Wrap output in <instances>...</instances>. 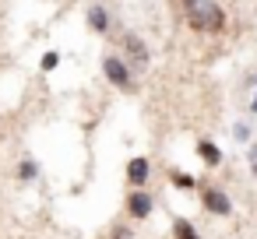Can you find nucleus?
I'll return each instance as SVG.
<instances>
[{
	"mask_svg": "<svg viewBox=\"0 0 257 239\" xmlns=\"http://www.w3.org/2000/svg\"><path fill=\"white\" fill-rule=\"evenodd\" d=\"M183 18L190 22L194 32H222L225 15L215 0H183Z\"/></svg>",
	"mask_w": 257,
	"mask_h": 239,
	"instance_id": "obj_1",
	"label": "nucleus"
},
{
	"mask_svg": "<svg viewBox=\"0 0 257 239\" xmlns=\"http://www.w3.org/2000/svg\"><path fill=\"white\" fill-rule=\"evenodd\" d=\"M102 71H106V78H109L116 88H127V85H131V71H127V64H123L120 57H106V60H102Z\"/></svg>",
	"mask_w": 257,
	"mask_h": 239,
	"instance_id": "obj_2",
	"label": "nucleus"
},
{
	"mask_svg": "<svg viewBox=\"0 0 257 239\" xmlns=\"http://www.w3.org/2000/svg\"><path fill=\"white\" fill-rule=\"evenodd\" d=\"M204 211H211V214H218V218H225L229 211H232V204H229V197L222 193V190H215V186H204Z\"/></svg>",
	"mask_w": 257,
	"mask_h": 239,
	"instance_id": "obj_3",
	"label": "nucleus"
},
{
	"mask_svg": "<svg viewBox=\"0 0 257 239\" xmlns=\"http://www.w3.org/2000/svg\"><path fill=\"white\" fill-rule=\"evenodd\" d=\"M123 50H127V57H131V64L134 67H148V46L138 39V36H123Z\"/></svg>",
	"mask_w": 257,
	"mask_h": 239,
	"instance_id": "obj_4",
	"label": "nucleus"
},
{
	"mask_svg": "<svg viewBox=\"0 0 257 239\" xmlns=\"http://www.w3.org/2000/svg\"><path fill=\"white\" fill-rule=\"evenodd\" d=\"M127 211H131L134 218H148V214H152V197H148L145 190H134V193L127 197Z\"/></svg>",
	"mask_w": 257,
	"mask_h": 239,
	"instance_id": "obj_5",
	"label": "nucleus"
},
{
	"mask_svg": "<svg viewBox=\"0 0 257 239\" xmlns=\"http://www.w3.org/2000/svg\"><path fill=\"white\" fill-rule=\"evenodd\" d=\"M148 172H152V165H148V158H131V165H127V179H131L134 186H141V183H148Z\"/></svg>",
	"mask_w": 257,
	"mask_h": 239,
	"instance_id": "obj_6",
	"label": "nucleus"
},
{
	"mask_svg": "<svg viewBox=\"0 0 257 239\" xmlns=\"http://www.w3.org/2000/svg\"><path fill=\"white\" fill-rule=\"evenodd\" d=\"M88 25H92L95 32H106L109 18H106V11H102V4H92V11H88Z\"/></svg>",
	"mask_w": 257,
	"mask_h": 239,
	"instance_id": "obj_7",
	"label": "nucleus"
},
{
	"mask_svg": "<svg viewBox=\"0 0 257 239\" xmlns=\"http://www.w3.org/2000/svg\"><path fill=\"white\" fill-rule=\"evenodd\" d=\"M197 155H201L208 165H218V162H222V155H218V148H215L211 141H201V144H197Z\"/></svg>",
	"mask_w": 257,
	"mask_h": 239,
	"instance_id": "obj_8",
	"label": "nucleus"
},
{
	"mask_svg": "<svg viewBox=\"0 0 257 239\" xmlns=\"http://www.w3.org/2000/svg\"><path fill=\"white\" fill-rule=\"evenodd\" d=\"M176 239H197L194 228H190V221H183V218L176 221Z\"/></svg>",
	"mask_w": 257,
	"mask_h": 239,
	"instance_id": "obj_9",
	"label": "nucleus"
},
{
	"mask_svg": "<svg viewBox=\"0 0 257 239\" xmlns=\"http://www.w3.org/2000/svg\"><path fill=\"white\" fill-rule=\"evenodd\" d=\"M57 64H60V57H57V53H46V57H43V71H53Z\"/></svg>",
	"mask_w": 257,
	"mask_h": 239,
	"instance_id": "obj_10",
	"label": "nucleus"
},
{
	"mask_svg": "<svg viewBox=\"0 0 257 239\" xmlns=\"http://www.w3.org/2000/svg\"><path fill=\"white\" fill-rule=\"evenodd\" d=\"M18 176H22V179H32V176H36V165H32V162H22Z\"/></svg>",
	"mask_w": 257,
	"mask_h": 239,
	"instance_id": "obj_11",
	"label": "nucleus"
},
{
	"mask_svg": "<svg viewBox=\"0 0 257 239\" xmlns=\"http://www.w3.org/2000/svg\"><path fill=\"white\" fill-rule=\"evenodd\" d=\"M173 183H176V186H183V190H190V186H194V179H190V176H176V172H173Z\"/></svg>",
	"mask_w": 257,
	"mask_h": 239,
	"instance_id": "obj_12",
	"label": "nucleus"
},
{
	"mask_svg": "<svg viewBox=\"0 0 257 239\" xmlns=\"http://www.w3.org/2000/svg\"><path fill=\"white\" fill-rule=\"evenodd\" d=\"M113 239H131V232H127V228H120V232H116Z\"/></svg>",
	"mask_w": 257,
	"mask_h": 239,
	"instance_id": "obj_13",
	"label": "nucleus"
},
{
	"mask_svg": "<svg viewBox=\"0 0 257 239\" xmlns=\"http://www.w3.org/2000/svg\"><path fill=\"white\" fill-rule=\"evenodd\" d=\"M250 109H253V113H257V95H253V102H250Z\"/></svg>",
	"mask_w": 257,
	"mask_h": 239,
	"instance_id": "obj_14",
	"label": "nucleus"
},
{
	"mask_svg": "<svg viewBox=\"0 0 257 239\" xmlns=\"http://www.w3.org/2000/svg\"><path fill=\"white\" fill-rule=\"evenodd\" d=\"M253 172H257V158H253Z\"/></svg>",
	"mask_w": 257,
	"mask_h": 239,
	"instance_id": "obj_15",
	"label": "nucleus"
},
{
	"mask_svg": "<svg viewBox=\"0 0 257 239\" xmlns=\"http://www.w3.org/2000/svg\"><path fill=\"white\" fill-rule=\"evenodd\" d=\"M253 158H257V151H253Z\"/></svg>",
	"mask_w": 257,
	"mask_h": 239,
	"instance_id": "obj_16",
	"label": "nucleus"
}]
</instances>
